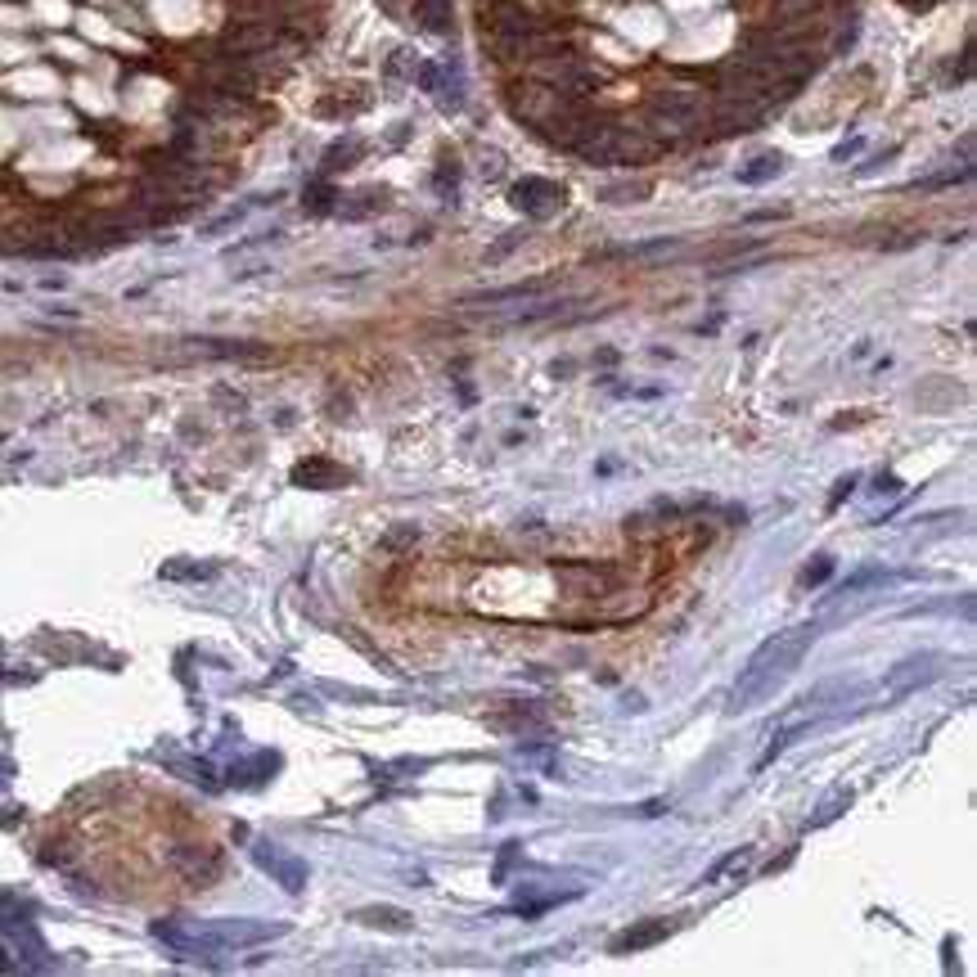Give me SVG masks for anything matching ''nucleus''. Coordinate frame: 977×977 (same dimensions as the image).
Masks as SVG:
<instances>
[{
    "mask_svg": "<svg viewBox=\"0 0 977 977\" xmlns=\"http://www.w3.org/2000/svg\"><path fill=\"white\" fill-rule=\"evenodd\" d=\"M388 207V194L383 190H360V194H352V199H339V212L347 221H365V217H375V212H383Z\"/></svg>",
    "mask_w": 977,
    "mask_h": 977,
    "instance_id": "2eb2a0df",
    "label": "nucleus"
},
{
    "mask_svg": "<svg viewBox=\"0 0 977 977\" xmlns=\"http://www.w3.org/2000/svg\"><path fill=\"white\" fill-rule=\"evenodd\" d=\"M360 154H365V144H360L356 136H347V140H339V144H329V154H325L320 172H325V176H333V172H343V167H352V163H356Z\"/></svg>",
    "mask_w": 977,
    "mask_h": 977,
    "instance_id": "dca6fc26",
    "label": "nucleus"
},
{
    "mask_svg": "<svg viewBox=\"0 0 977 977\" xmlns=\"http://www.w3.org/2000/svg\"><path fill=\"white\" fill-rule=\"evenodd\" d=\"M779 172H784V154L766 149V154H752V158L739 167V186H766V180H775Z\"/></svg>",
    "mask_w": 977,
    "mask_h": 977,
    "instance_id": "4468645a",
    "label": "nucleus"
},
{
    "mask_svg": "<svg viewBox=\"0 0 977 977\" xmlns=\"http://www.w3.org/2000/svg\"><path fill=\"white\" fill-rule=\"evenodd\" d=\"M482 33L492 37L500 59H541L559 46L541 27V18L518 5V0H492V5H482Z\"/></svg>",
    "mask_w": 977,
    "mask_h": 977,
    "instance_id": "f03ea898",
    "label": "nucleus"
},
{
    "mask_svg": "<svg viewBox=\"0 0 977 977\" xmlns=\"http://www.w3.org/2000/svg\"><path fill=\"white\" fill-rule=\"evenodd\" d=\"M199 356H221V360H257L266 356L262 343H226V339H194Z\"/></svg>",
    "mask_w": 977,
    "mask_h": 977,
    "instance_id": "ddd939ff",
    "label": "nucleus"
},
{
    "mask_svg": "<svg viewBox=\"0 0 977 977\" xmlns=\"http://www.w3.org/2000/svg\"><path fill=\"white\" fill-rule=\"evenodd\" d=\"M748 861H752V847H739V851H729V857H721V861H716V865H712V870L703 874V883H721V878H725L729 870H739V865H748Z\"/></svg>",
    "mask_w": 977,
    "mask_h": 977,
    "instance_id": "6ab92c4d",
    "label": "nucleus"
},
{
    "mask_svg": "<svg viewBox=\"0 0 977 977\" xmlns=\"http://www.w3.org/2000/svg\"><path fill=\"white\" fill-rule=\"evenodd\" d=\"M347 473H339L329 460H307V465H297V473H293V482H307V486H333V482H343Z\"/></svg>",
    "mask_w": 977,
    "mask_h": 977,
    "instance_id": "f3484780",
    "label": "nucleus"
},
{
    "mask_svg": "<svg viewBox=\"0 0 977 977\" xmlns=\"http://www.w3.org/2000/svg\"><path fill=\"white\" fill-rule=\"evenodd\" d=\"M703 122H708L703 90H694V86H662L658 96L649 100L645 136L662 149V144H676V140L694 136L698 127H703Z\"/></svg>",
    "mask_w": 977,
    "mask_h": 977,
    "instance_id": "20e7f679",
    "label": "nucleus"
},
{
    "mask_svg": "<svg viewBox=\"0 0 977 977\" xmlns=\"http://www.w3.org/2000/svg\"><path fill=\"white\" fill-rule=\"evenodd\" d=\"M905 10H932V5H941V0H901Z\"/></svg>",
    "mask_w": 977,
    "mask_h": 977,
    "instance_id": "bb28decb",
    "label": "nucleus"
},
{
    "mask_svg": "<svg viewBox=\"0 0 977 977\" xmlns=\"http://www.w3.org/2000/svg\"><path fill=\"white\" fill-rule=\"evenodd\" d=\"M302 203H307V212H316V217H325V212L339 207V194H333V186H325V180H316V186L307 190V199H302Z\"/></svg>",
    "mask_w": 977,
    "mask_h": 977,
    "instance_id": "a211bd4d",
    "label": "nucleus"
},
{
    "mask_svg": "<svg viewBox=\"0 0 977 977\" xmlns=\"http://www.w3.org/2000/svg\"><path fill=\"white\" fill-rule=\"evenodd\" d=\"M847 807H851V788H838V792H834V798H829V802H824V807H820V815H811V829H820V824H829V820H838V815H842Z\"/></svg>",
    "mask_w": 977,
    "mask_h": 977,
    "instance_id": "aec40b11",
    "label": "nucleus"
},
{
    "mask_svg": "<svg viewBox=\"0 0 977 977\" xmlns=\"http://www.w3.org/2000/svg\"><path fill=\"white\" fill-rule=\"evenodd\" d=\"M509 203L523 212V217H555V212L563 207V186H555V180L545 176H523L518 186L509 190Z\"/></svg>",
    "mask_w": 977,
    "mask_h": 977,
    "instance_id": "423d86ee",
    "label": "nucleus"
},
{
    "mask_svg": "<svg viewBox=\"0 0 977 977\" xmlns=\"http://www.w3.org/2000/svg\"><path fill=\"white\" fill-rule=\"evenodd\" d=\"M851 486H857V478H842V482H838V492H834V505H838V500H842V496L851 492Z\"/></svg>",
    "mask_w": 977,
    "mask_h": 977,
    "instance_id": "cd10ccee",
    "label": "nucleus"
},
{
    "mask_svg": "<svg viewBox=\"0 0 977 977\" xmlns=\"http://www.w3.org/2000/svg\"><path fill=\"white\" fill-rule=\"evenodd\" d=\"M829 572H834V559H820L815 568H807V572H802V582H807V586H820Z\"/></svg>",
    "mask_w": 977,
    "mask_h": 977,
    "instance_id": "393cba45",
    "label": "nucleus"
},
{
    "mask_svg": "<svg viewBox=\"0 0 977 977\" xmlns=\"http://www.w3.org/2000/svg\"><path fill=\"white\" fill-rule=\"evenodd\" d=\"M681 243L676 239H654V243H631L626 257H658V253H676Z\"/></svg>",
    "mask_w": 977,
    "mask_h": 977,
    "instance_id": "5701e85b",
    "label": "nucleus"
},
{
    "mask_svg": "<svg viewBox=\"0 0 977 977\" xmlns=\"http://www.w3.org/2000/svg\"><path fill=\"white\" fill-rule=\"evenodd\" d=\"M482 5H492V0H482Z\"/></svg>",
    "mask_w": 977,
    "mask_h": 977,
    "instance_id": "c85d7f7f",
    "label": "nucleus"
},
{
    "mask_svg": "<svg viewBox=\"0 0 977 977\" xmlns=\"http://www.w3.org/2000/svg\"><path fill=\"white\" fill-rule=\"evenodd\" d=\"M415 23L423 33L446 37V33H455V5L451 0H415Z\"/></svg>",
    "mask_w": 977,
    "mask_h": 977,
    "instance_id": "9b49d317",
    "label": "nucleus"
},
{
    "mask_svg": "<svg viewBox=\"0 0 977 977\" xmlns=\"http://www.w3.org/2000/svg\"><path fill=\"white\" fill-rule=\"evenodd\" d=\"M356 924H365V928H383V932H410V928H415L410 914H406V910H396V905L356 910Z\"/></svg>",
    "mask_w": 977,
    "mask_h": 977,
    "instance_id": "f8f14e48",
    "label": "nucleus"
},
{
    "mask_svg": "<svg viewBox=\"0 0 977 977\" xmlns=\"http://www.w3.org/2000/svg\"><path fill=\"white\" fill-rule=\"evenodd\" d=\"M941 662H946L941 654H914V658L897 662L888 671V681H883V694H888V698H905V694H914L919 685H932L941 676Z\"/></svg>",
    "mask_w": 977,
    "mask_h": 977,
    "instance_id": "0eeeda50",
    "label": "nucleus"
},
{
    "mask_svg": "<svg viewBox=\"0 0 977 977\" xmlns=\"http://www.w3.org/2000/svg\"><path fill=\"white\" fill-rule=\"evenodd\" d=\"M815 635H820V626H815V622L771 635L766 645H761V649L748 658V667L739 671L735 689H729V712H748V708H757V703H761V698H771V694H775V689L792 676V671H798L802 654L815 645Z\"/></svg>",
    "mask_w": 977,
    "mask_h": 977,
    "instance_id": "f257e3e1",
    "label": "nucleus"
},
{
    "mask_svg": "<svg viewBox=\"0 0 977 977\" xmlns=\"http://www.w3.org/2000/svg\"><path fill=\"white\" fill-rule=\"evenodd\" d=\"M437 194H446V199H455V180H460V163H455L451 154H442L437 158Z\"/></svg>",
    "mask_w": 977,
    "mask_h": 977,
    "instance_id": "412c9836",
    "label": "nucleus"
},
{
    "mask_svg": "<svg viewBox=\"0 0 977 977\" xmlns=\"http://www.w3.org/2000/svg\"><path fill=\"white\" fill-rule=\"evenodd\" d=\"M599 199H604V203H639V199H649V186H645V180H635V186H618V190H604Z\"/></svg>",
    "mask_w": 977,
    "mask_h": 977,
    "instance_id": "4be33fe9",
    "label": "nucleus"
},
{
    "mask_svg": "<svg viewBox=\"0 0 977 977\" xmlns=\"http://www.w3.org/2000/svg\"><path fill=\"white\" fill-rule=\"evenodd\" d=\"M555 572H559V582L572 595H582V599H608V595H618V586H622V572L613 563L576 559V563H559Z\"/></svg>",
    "mask_w": 977,
    "mask_h": 977,
    "instance_id": "39448f33",
    "label": "nucleus"
},
{
    "mask_svg": "<svg viewBox=\"0 0 977 977\" xmlns=\"http://www.w3.org/2000/svg\"><path fill=\"white\" fill-rule=\"evenodd\" d=\"M523 239H528L523 230H513V234H505L500 243H492V249H486V262H500V257H505L509 249H518V243H523Z\"/></svg>",
    "mask_w": 977,
    "mask_h": 977,
    "instance_id": "b1692460",
    "label": "nucleus"
},
{
    "mask_svg": "<svg viewBox=\"0 0 977 977\" xmlns=\"http://www.w3.org/2000/svg\"><path fill=\"white\" fill-rule=\"evenodd\" d=\"M253 861H257L266 874H275V883H284L289 892H302V888H307V861L289 857V851H280L275 842H257V847H253Z\"/></svg>",
    "mask_w": 977,
    "mask_h": 977,
    "instance_id": "6e6552de",
    "label": "nucleus"
},
{
    "mask_svg": "<svg viewBox=\"0 0 977 977\" xmlns=\"http://www.w3.org/2000/svg\"><path fill=\"white\" fill-rule=\"evenodd\" d=\"M572 154L595 167H635L658 154V144L645 136V127H622V122H591V131L572 144Z\"/></svg>",
    "mask_w": 977,
    "mask_h": 977,
    "instance_id": "7ed1b4c3",
    "label": "nucleus"
},
{
    "mask_svg": "<svg viewBox=\"0 0 977 977\" xmlns=\"http://www.w3.org/2000/svg\"><path fill=\"white\" fill-rule=\"evenodd\" d=\"M549 289V280H528V284H509V289H486V293H469L460 297V307H500V302H532Z\"/></svg>",
    "mask_w": 977,
    "mask_h": 977,
    "instance_id": "9d476101",
    "label": "nucleus"
},
{
    "mask_svg": "<svg viewBox=\"0 0 977 977\" xmlns=\"http://www.w3.org/2000/svg\"><path fill=\"white\" fill-rule=\"evenodd\" d=\"M857 149H861V140H851V144H842V149H838V154H834V158H838V163H847L851 154H857Z\"/></svg>",
    "mask_w": 977,
    "mask_h": 977,
    "instance_id": "a878e982",
    "label": "nucleus"
},
{
    "mask_svg": "<svg viewBox=\"0 0 977 977\" xmlns=\"http://www.w3.org/2000/svg\"><path fill=\"white\" fill-rule=\"evenodd\" d=\"M671 932H676V924H671V919H639V924H631L626 932H618L613 941H608V955H639V951H649V946L667 941Z\"/></svg>",
    "mask_w": 977,
    "mask_h": 977,
    "instance_id": "1a4fd4ad",
    "label": "nucleus"
}]
</instances>
